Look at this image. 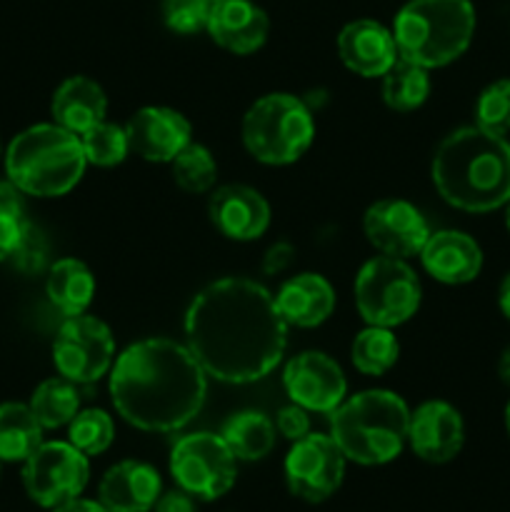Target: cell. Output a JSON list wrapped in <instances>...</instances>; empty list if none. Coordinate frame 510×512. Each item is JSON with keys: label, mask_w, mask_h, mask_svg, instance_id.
<instances>
[{"label": "cell", "mask_w": 510, "mask_h": 512, "mask_svg": "<svg viewBox=\"0 0 510 512\" xmlns=\"http://www.w3.org/2000/svg\"><path fill=\"white\" fill-rule=\"evenodd\" d=\"M185 345L220 383L245 385L273 373L288 345L275 295L250 278L205 285L185 313Z\"/></svg>", "instance_id": "cell-1"}, {"label": "cell", "mask_w": 510, "mask_h": 512, "mask_svg": "<svg viewBox=\"0 0 510 512\" xmlns=\"http://www.w3.org/2000/svg\"><path fill=\"white\" fill-rule=\"evenodd\" d=\"M108 388L125 423L145 433H175L203 410L208 373L188 345L145 338L118 355Z\"/></svg>", "instance_id": "cell-2"}, {"label": "cell", "mask_w": 510, "mask_h": 512, "mask_svg": "<svg viewBox=\"0 0 510 512\" xmlns=\"http://www.w3.org/2000/svg\"><path fill=\"white\" fill-rule=\"evenodd\" d=\"M430 175L448 205L465 213H493L510 200V143L465 125L440 140Z\"/></svg>", "instance_id": "cell-3"}, {"label": "cell", "mask_w": 510, "mask_h": 512, "mask_svg": "<svg viewBox=\"0 0 510 512\" xmlns=\"http://www.w3.org/2000/svg\"><path fill=\"white\" fill-rule=\"evenodd\" d=\"M410 410L393 390H363L330 413V438L358 465H385L408 443Z\"/></svg>", "instance_id": "cell-4"}, {"label": "cell", "mask_w": 510, "mask_h": 512, "mask_svg": "<svg viewBox=\"0 0 510 512\" xmlns=\"http://www.w3.org/2000/svg\"><path fill=\"white\" fill-rule=\"evenodd\" d=\"M85 150L80 135L53 125H33L15 135L5 153L8 178L23 193L58 198L70 193L85 173Z\"/></svg>", "instance_id": "cell-5"}, {"label": "cell", "mask_w": 510, "mask_h": 512, "mask_svg": "<svg viewBox=\"0 0 510 512\" xmlns=\"http://www.w3.org/2000/svg\"><path fill=\"white\" fill-rule=\"evenodd\" d=\"M473 35L475 8L470 0H410L393 23L400 58L428 70L458 60Z\"/></svg>", "instance_id": "cell-6"}, {"label": "cell", "mask_w": 510, "mask_h": 512, "mask_svg": "<svg viewBox=\"0 0 510 512\" xmlns=\"http://www.w3.org/2000/svg\"><path fill=\"white\" fill-rule=\"evenodd\" d=\"M315 138L313 113L290 93L263 95L243 118V145L258 163L290 165Z\"/></svg>", "instance_id": "cell-7"}, {"label": "cell", "mask_w": 510, "mask_h": 512, "mask_svg": "<svg viewBox=\"0 0 510 512\" xmlns=\"http://www.w3.org/2000/svg\"><path fill=\"white\" fill-rule=\"evenodd\" d=\"M423 288L405 260L378 255L370 258L355 278V305L360 318L378 328H398L420 308Z\"/></svg>", "instance_id": "cell-8"}, {"label": "cell", "mask_w": 510, "mask_h": 512, "mask_svg": "<svg viewBox=\"0 0 510 512\" xmlns=\"http://www.w3.org/2000/svg\"><path fill=\"white\" fill-rule=\"evenodd\" d=\"M238 458L215 433L183 435L170 450V475L195 500H218L238 478Z\"/></svg>", "instance_id": "cell-9"}, {"label": "cell", "mask_w": 510, "mask_h": 512, "mask_svg": "<svg viewBox=\"0 0 510 512\" xmlns=\"http://www.w3.org/2000/svg\"><path fill=\"white\" fill-rule=\"evenodd\" d=\"M115 360V338L93 315L65 318L53 343V363L63 378L90 385L108 375Z\"/></svg>", "instance_id": "cell-10"}, {"label": "cell", "mask_w": 510, "mask_h": 512, "mask_svg": "<svg viewBox=\"0 0 510 512\" xmlns=\"http://www.w3.org/2000/svg\"><path fill=\"white\" fill-rule=\"evenodd\" d=\"M88 480V455L70 443H43L25 460L23 485L40 508L55 510L80 498Z\"/></svg>", "instance_id": "cell-11"}, {"label": "cell", "mask_w": 510, "mask_h": 512, "mask_svg": "<svg viewBox=\"0 0 510 512\" xmlns=\"http://www.w3.org/2000/svg\"><path fill=\"white\" fill-rule=\"evenodd\" d=\"M348 458L330 435L310 433L295 440L285 455V483L295 498L323 503L343 485Z\"/></svg>", "instance_id": "cell-12"}, {"label": "cell", "mask_w": 510, "mask_h": 512, "mask_svg": "<svg viewBox=\"0 0 510 512\" xmlns=\"http://www.w3.org/2000/svg\"><path fill=\"white\" fill-rule=\"evenodd\" d=\"M283 388L288 398L308 413L330 415L348 395V380L330 355L305 350L285 365Z\"/></svg>", "instance_id": "cell-13"}, {"label": "cell", "mask_w": 510, "mask_h": 512, "mask_svg": "<svg viewBox=\"0 0 510 512\" xmlns=\"http://www.w3.org/2000/svg\"><path fill=\"white\" fill-rule=\"evenodd\" d=\"M363 233L375 250L390 258H410L420 253L430 238V225L413 203L400 198L378 200L363 215Z\"/></svg>", "instance_id": "cell-14"}, {"label": "cell", "mask_w": 510, "mask_h": 512, "mask_svg": "<svg viewBox=\"0 0 510 512\" xmlns=\"http://www.w3.org/2000/svg\"><path fill=\"white\" fill-rule=\"evenodd\" d=\"M408 445L425 463H450L465 445L463 415L445 400H428L418 405L415 413H410Z\"/></svg>", "instance_id": "cell-15"}, {"label": "cell", "mask_w": 510, "mask_h": 512, "mask_svg": "<svg viewBox=\"0 0 510 512\" xmlns=\"http://www.w3.org/2000/svg\"><path fill=\"white\" fill-rule=\"evenodd\" d=\"M130 153L148 163H170L193 140V128L183 113L165 105L140 108L125 123Z\"/></svg>", "instance_id": "cell-16"}, {"label": "cell", "mask_w": 510, "mask_h": 512, "mask_svg": "<svg viewBox=\"0 0 510 512\" xmlns=\"http://www.w3.org/2000/svg\"><path fill=\"white\" fill-rule=\"evenodd\" d=\"M208 215L215 230L235 243L258 240L270 225L268 200L243 183L220 185L208 200Z\"/></svg>", "instance_id": "cell-17"}, {"label": "cell", "mask_w": 510, "mask_h": 512, "mask_svg": "<svg viewBox=\"0 0 510 512\" xmlns=\"http://www.w3.org/2000/svg\"><path fill=\"white\" fill-rule=\"evenodd\" d=\"M338 55L345 68L360 78H383L400 58L393 30L378 20H353L338 35Z\"/></svg>", "instance_id": "cell-18"}, {"label": "cell", "mask_w": 510, "mask_h": 512, "mask_svg": "<svg viewBox=\"0 0 510 512\" xmlns=\"http://www.w3.org/2000/svg\"><path fill=\"white\" fill-rule=\"evenodd\" d=\"M208 35L233 55H250L268 40L270 20L253 0H218L210 8Z\"/></svg>", "instance_id": "cell-19"}, {"label": "cell", "mask_w": 510, "mask_h": 512, "mask_svg": "<svg viewBox=\"0 0 510 512\" xmlns=\"http://www.w3.org/2000/svg\"><path fill=\"white\" fill-rule=\"evenodd\" d=\"M418 255L425 273L443 285L473 283L483 270V250L463 230L430 233Z\"/></svg>", "instance_id": "cell-20"}, {"label": "cell", "mask_w": 510, "mask_h": 512, "mask_svg": "<svg viewBox=\"0 0 510 512\" xmlns=\"http://www.w3.org/2000/svg\"><path fill=\"white\" fill-rule=\"evenodd\" d=\"M163 493V483L153 465L123 460L100 478L98 503L108 512H150Z\"/></svg>", "instance_id": "cell-21"}, {"label": "cell", "mask_w": 510, "mask_h": 512, "mask_svg": "<svg viewBox=\"0 0 510 512\" xmlns=\"http://www.w3.org/2000/svg\"><path fill=\"white\" fill-rule=\"evenodd\" d=\"M275 305L288 328H318L333 315L335 290L323 275L300 273L280 285Z\"/></svg>", "instance_id": "cell-22"}, {"label": "cell", "mask_w": 510, "mask_h": 512, "mask_svg": "<svg viewBox=\"0 0 510 512\" xmlns=\"http://www.w3.org/2000/svg\"><path fill=\"white\" fill-rule=\"evenodd\" d=\"M50 110H53V120L60 128L80 135L93 128L95 123L105 120L108 98H105V90L93 78L73 75V78L63 80L58 85Z\"/></svg>", "instance_id": "cell-23"}, {"label": "cell", "mask_w": 510, "mask_h": 512, "mask_svg": "<svg viewBox=\"0 0 510 512\" xmlns=\"http://www.w3.org/2000/svg\"><path fill=\"white\" fill-rule=\"evenodd\" d=\"M48 298L65 318L83 315L95 298V275L83 260H55L48 270Z\"/></svg>", "instance_id": "cell-24"}, {"label": "cell", "mask_w": 510, "mask_h": 512, "mask_svg": "<svg viewBox=\"0 0 510 512\" xmlns=\"http://www.w3.org/2000/svg\"><path fill=\"white\" fill-rule=\"evenodd\" d=\"M220 438L225 440L235 458L255 463L273 450L275 425L268 415L258 413V410H240L233 418L225 420Z\"/></svg>", "instance_id": "cell-25"}, {"label": "cell", "mask_w": 510, "mask_h": 512, "mask_svg": "<svg viewBox=\"0 0 510 512\" xmlns=\"http://www.w3.org/2000/svg\"><path fill=\"white\" fill-rule=\"evenodd\" d=\"M43 430L30 405H0V460L25 463L43 445Z\"/></svg>", "instance_id": "cell-26"}, {"label": "cell", "mask_w": 510, "mask_h": 512, "mask_svg": "<svg viewBox=\"0 0 510 512\" xmlns=\"http://www.w3.org/2000/svg\"><path fill=\"white\" fill-rule=\"evenodd\" d=\"M430 95L428 68L398 58L383 75V100L398 113L418 110Z\"/></svg>", "instance_id": "cell-27"}, {"label": "cell", "mask_w": 510, "mask_h": 512, "mask_svg": "<svg viewBox=\"0 0 510 512\" xmlns=\"http://www.w3.org/2000/svg\"><path fill=\"white\" fill-rule=\"evenodd\" d=\"M30 410L35 413L38 423L45 430L63 428L70 425V420L78 415L80 410V393L78 383L68 378H50L35 388L33 398H30Z\"/></svg>", "instance_id": "cell-28"}, {"label": "cell", "mask_w": 510, "mask_h": 512, "mask_svg": "<svg viewBox=\"0 0 510 512\" xmlns=\"http://www.w3.org/2000/svg\"><path fill=\"white\" fill-rule=\"evenodd\" d=\"M400 358V343L390 328H378V325H368L355 335L353 345H350V360H353L355 370L363 375H385Z\"/></svg>", "instance_id": "cell-29"}, {"label": "cell", "mask_w": 510, "mask_h": 512, "mask_svg": "<svg viewBox=\"0 0 510 512\" xmlns=\"http://www.w3.org/2000/svg\"><path fill=\"white\" fill-rule=\"evenodd\" d=\"M173 180L185 193H208L218 180V163L205 145L190 140L173 160H170Z\"/></svg>", "instance_id": "cell-30"}, {"label": "cell", "mask_w": 510, "mask_h": 512, "mask_svg": "<svg viewBox=\"0 0 510 512\" xmlns=\"http://www.w3.org/2000/svg\"><path fill=\"white\" fill-rule=\"evenodd\" d=\"M80 143H83L85 160L90 165H98V168L120 165L130 153L125 125L108 123V120H100L93 128L80 133Z\"/></svg>", "instance_id": "cell-31"}, {"label": "cell", "mask_w": 510, "mask_h": 512, "mask_svg": "<svg viewBox=\"0 0 510 512\" xmlns=\"http://www.w3.org/2000/svg\"><path fill=\"white\" fill-rule=\"evenodd\" d=\"M115 425L105 410L88 408L78 410L68 425V443L75 445L83 455L93 458V455H103L105 450L113 445Z\"/></svg>", "instance_id": "cell-32"}, {"label": "cell", "mask_w": 510, "mask_h": 512, "mask_svg": "<svg viewBox=\"0 0 510 512\" xmlns=\"http://www.w3.org/2000/svg\"><path fill=\"white\" fill-rule=\"evenodd\" d=\"M475 125L503 138L510 133V78L495 80L478 95Z\"/></svg>", "instance_id": "cell-33"}, {"label": "cell", "mask_w": 510, "mask_h": 512, "mask_svg": "<svg viewBox=\"0 0 510 512\" xmlns=\"http://www.w3.org/2000/svg\"><path fill=\"white\" fill-rule=\"evenodd\" d=\"M8 260L20 273L38 275L48 263V238H45L43 230L30 223V220H25L23 228H20L18 243H15Z\"/></svg>", "instance_id": "cell-34"}, {"label": "cell", "mask_w": 510, "mask_h": 512, "mask_svg": "<svg viewBox=\"0 0 510 512\" xmlns=\"http://www.w3.org/2000/svg\"><path fill=\"white\" fill-rule=\"evenodd\" d=\"M210 0H163L165 28L178 35H193L208 28Z\"/></svg>", "instance_id": "cell-35"}, {"label": "cell", "mask_w": 510, "mask_h": 512, "mask_svg": "<svg viewBox=\"0 0 510 512\" xmlns=\"http://www.w3.org/2000/svg\"><path fill=\"white\" fill-rule=\"evenodd\" d=\"M275 428H278V433L283 435L285 440H290V443L305 438V435H310L308 410L300 408V405L295 403L285 405V408H280L278 418H275Z\"/></svg>", "instance_id": "cell-36"}, {"label": "cell", "mask_w": 510, "mask_h": 512, "mask_svg": "<svg viewBox=\"0 0 510 512\" xmlns=\"http://www.w3.org/2000/svg\"><path fill=\"white\" fill-rule=\"evenodd\" d=\"M0 215H8V218L15 220H28L25 218L23 190L13 180H0Z\"/></svg>", "instance_id": "cell-37"}, {"label": "cell", "mask_w": 510, "mask_h": 512, "mask_svg": "<svg viewBox=\"0 0 510 512\" xmlns=\"http://www.w3.org/2000/svg\"><path fill=\"white\" fill-rule=\"evenodd\" d=\"M293 260H295V248L290 243H285V240H280V243L270 245L268 253H265L263 273L265 275L283 273V270H288L290 265H293Z\"/></svg>", "instance_id": "cell-38"}, {"label": "cell", "mask_w": 510, "mask_h": 512, "mask_svg": "<svg viewBox=\"0 0 510 512\" xmlns=\"http://www.w3.org/2000/svg\"><path fill=\"white\" fill-rule=\"evenodd\" d=\"M155 512H198L195 508V498L188 495L185 490H170V493H160L158 503H155Z\"/></svg>", "instance_id": "cell-39"}, {"label": "cell", "mask_w": 510, "mask_h": 512, "mask_svg": "<svg viewBox=\"0 0 510 512\" xmlns=\"http://www.w3.org/2000/svg\"><path fill=\"white\" fill-rule=\"evenodd\" d=\"M23 223L25 220H15V218H8V215H0V263L8 260L10 253H13Z\"/></svg>", "instance_id": "cell-40"}, {"label": "cell", "mask_w": 510, "mask_h": 512, "mask_svg": "<svg viewBox=\"0 0 510 512\" xmlns=\"http://www.w3.org/2000/svg\"><path fill=\"white\" fill-rule=\"evenodd\" d=\"M53 512H108V510H105L100 503H95V500L75 498V500H70V503H65V505H60V508H55Z\"/></svg>", "instance_id": "cell-41"}, {"label": "cell", "mask_w": 510, "mask_h": 512, "mask_svg": "<svg viewBox=\"0 0 510 512\" xmlns=\"http://www.w3.org/2000/svg\"><path fill=\"white\" fill-rule=\"evenodd\" d=\"M498 305H500V313L505 315V320L510 323V273L505 275L503 283L498 288Z\"/></svg>", "instance_id": "cell-42"}, {"label": "cell", "mask_w": 510, "mask_h": 512, "mask_svg": "<svg viewBox=\"0 0 510 512\" xmlns=\"http://www.w3.org/2000/svg\"><path fill=\"white\" fill-rule=\"evenodd\" d=\"M498 375H500V380H503L505 385H510V345L503 350V353H500Z\"/></svg>", "instance_id": "cell-43"}, {"label": "cell", "mask_w": 510, "mask_h": 512, "mask_svg": "<svg viewBox=\"0 0 510 512\" xmlns=\"http://www.w3.org/2000/svg\"><path fill=\"white\" fill-rule=\"evenodd\" d=\"M505 228H508V233H510V200L505 203Z\"/></svg>", "instance_id": "cell-44"}, {"label": "cell", "mask_w": 510, "mask_h": 512, "mask_svg": "<svg viewBox=\"0 0 510 512\" xmlns=\"http://www.w3.org/2000/svg\"><path fill=\"white\" fill-rule=\"evenodd\" d=\"M505 430H508V435H510V403L505 405Z\"/></svg>", "instance_id": "cell-45"}, {"label": "cell", "mask_w": 510, "mask_h": 512, "mask_svg": "<svg viewBox=\"0 0 510 512\" xmlns=\"http://www.w3.org/2000/svg\"><path fill=\"white\" fill-rule=\"evenodd\" d=\"M210 3H218V0H210Z\"/></svg>", "instance_id": "cell-46"}]
</instances>
